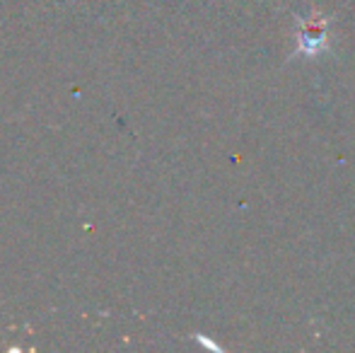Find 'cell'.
Returning <instances> with one entry per match:
<instances>
[{
    "instance_id": "cell-1",
    "label": "cell",
    "mask_w": 355,
    "mask_h": 353,
    "mask_svg": "<svg viewBox=\"0 0 355 353\" xmlns=\"http://www.w3.org/2000/svg\"><path fill=\"white\" fill-rule=\"evenodd\" d=\"M331 19L329 15L319 12V10H312L307 17H300L295 15V53L293 58H319L324 53L331 51Z\"/></svg>"
}]
</instances>
